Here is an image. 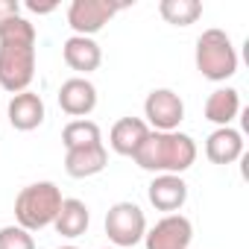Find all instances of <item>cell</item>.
Listing matches in <instances>:
<instances>
[{
  "label": "cell",
  "instance_id": "6da1fadb",
  "mask_svg": "<svg viewBox=\"0 0 249 249\" xmlns=\"http://www.w3.org/2000/svg\"><path fill=\"white\" fill-rule=\"evenodd\" d=\"M36 24L24 15L0 27V88L9 94L30 91L36 79Z\"/></svg>",
  "mask_w": 249,
  "mask_h": 249
},
{
  "label": "cell",
  "instance_id": "7a4b0ae2",
  "mask_svg": "<svg viewBox=\"0 0 249 249\" xmlns=\"http://www.w3.org/2000/svg\"><path fill=\"white\" fill-rule=\"evenodd\" d=\"M135 164L147 173H173V176H182L185 170L194 167L196 161V141L185 132H153L147 135V141L141 144V150L132 156Z\"/></svg>",
  "mask_w": 249,
  "mask_h": 249
},
{
  "label": "cell",
  "instance_id": "3957f363",
  "mask_svg": "<svg viewBox=\"0 0 249 249\" xmlns=\"http://www.w3.org/2000/svg\"><path fill=\"white\" fill-rule=\"evenodd\" d=\"M62 191L56 182H33L27 185L18 196H15V220L21 229L41 231L47 226H53L59 208H62Z\"/></svg>",
  "mask_w": 249,
  "mask_h": 249
},
{
  "label": "cell",
  "instance_id": "277c9868",
  "mask_svg": "<svg viewBox=\"0 0 249 249\" xmlns=\"http://www.w3.org/2000/svg\"><path fill=\"white\" fill-rule=\"evenodd\" d=\"M194 62H196V71L211 82H226L237 73V50H234L231 38L217 27L205 30L196 38Z\"/></svg>",
  "mask_w": 249,
  "mask_h": 249
},
{
  "label": "cell",
  "instance_id": "5b68a950",
  "mask_svg": "<svg viewBox=\"0 0 249 249\" xmlns=\"http://www.w3.org/2000/svg\"><path fill=\"white\" fill-rule=\"evenodd\" d=\"M106 234L117 249L138 246L147 234V217L135 202H114L106 214Z\"/></svg>",
  "mask_w": 249,
  "mask_h": 249
},
{
  "label": "cell",
  "instance_id": "8992f818",
  "mask_svg": "<svg viewBox=\"0 0 249 249\" xmlns=\"http://www.w3.org/2000/svg\"><path fill=\"white\" fill-rule=\"evenodd\" d=\"M144 117L153 132H176L185 120V103L173 88H153L144 100Z\"/></svg>",
  "mask_w": 249,
  "mask_h": 249
},
{
  "label": "cell",
  "instance_id": "52a82bcc",
  "mask_svg": "<svg viewBox=\"0 0 249 249\" xmlns=\"http://www.w3.org/2000/svg\"><path fill=\"white\" fill-rule=\"evenodd\" d=\"M129 3H111V0H73L68 6V24L73 36L94 38L120 9H126Z\"/></svg>",
  "mask_w": 249,
  "mask_h": 249
},
{
  "label": "cell",
  "instance_id": "ba28073f",
  "mask_svg": "<svg viewBox=\"0 0 249 249\" xmlns=\"http://www.w3.org/2000/svg\"><path fill=\"white\" fill-rule=\"evenodd\" d=\"M191 240H194V226L185 214H164L144 234L147 249H191Z\"/></svg>",
  "mask_w": 249,
  "mask_h": 249
},
{
  "label": "cell",
  "instance_id": "9c48e42d",
  "mask_svg": "<svg viewBox=\"0 0 249 249\" xmlns=\"http://www.w3.org/2000/svg\"><path fill=\"white\" fill-rule=\"evenodd\" d=\"M59 108L73 117V120H82L88 117L94 108H97V88L88 76H71L62 82L59 88Z\"/></svg>",
  "mask_w": 249,
  "mask_h": 249
},
{
  "label": "cell",
  "instance_id": "30bf717a",
  "mask_svg": "<svg viewBox=\"0 0 249 249\" xmlns=\"http://www.w3.org/2000/svg\"><path fill=\"white\" fill-rule=\"evenodd\" d=\"M147 196H150V205L156 211H164V214H179L182 205L188 202V182L182 176H173V173H161L150 182L147 188Z\"/></svg>",
  "mask_w": 249,
  "mask_h": 249
},
{
  "label": "cell",
  "instance_id": "8fae6325",
  "mask_svg": "<svg viewBox=\"0 0 249 249\" xmlns=\"http://www.w3.org/2000/svg\"><path fill=\"white\" fill-rule=\"evenodd\" d=\"M6 114H9V123H12L18 132H33V129H38L41 123H44V117H47V111H44V100H41L36 91L12 94Z\"/></svg>",
  "mask_w": 249,
  "mask_h": 249
},
{
  "label": "cell",
  "instance_id": "7c38bea8",
  "mask_svg": "<svg viewBox=\"0 0 249 249\" xmlns=\"http://www.w3.org/2000/svg\"><path fill=\"white\" fill-rule=\"evenodd\" d=\"M147 135H150V126L141 117H120L111 126V132H108V147L117 156L132 159L141 150V144L147 141Z\"/></svg>",
  "mask_w": 249,
  "mask_h": 249
},
{
  "label": "cell",
  "instance_id": "4fadbf2b",
  "mask_svg": "<svg viewBox=\"0 0 249 249\" xmlns=\"http://www.w3.org/2000/svg\"><path fill=\"white\" fill-rule=\"evenodd\" d=\"M108 164V150L106 144L94 147H79V150H65V173L71 179H91L103 173Z\"/></svg>",
  "mask_w": 249,
  "mask_h": 249
},
{
  "label": "cell",
  "instance_id": "5bb4252c",
  "mask_svg": "<svg viewBox=\"0 0 249 249\" xmlns=\"http://www.w3.org/2000/svg\"><path fill=\"white\" fill-rule=\"evenodd\" d=\"M62 56H65V65L82 76H88L91 71H97L103 65V50L94 38H85V36H71L62 47Z\"/></svg>",
  "mask_w": 249,
  "mask_h": 249
},
{
  "label": "cell",
  "instance_id": "9a60e30c",
  "mask_svg": "<svg viewBox=\"0 0 249 249\" xmlns=\"http://www.w3.org/2000/svg\"><path fill=\"white\" fill-rule=\"evenodd\" d=\"M205 156L211 164H234L243 156V135L231 126H220L205 138Z\"/></svg>",
  "mask_w": 249,
  "mask_h": 249
},
{
  "label": "cell",
  "instance_id": "2e32d148",
  "mask_svg": "<svg viewBox=\"0 0 249 249\" xmlns=\"http://www.w3.org/2000/svg\"><path fill=\"white\" fill-rule=\"evenodd\" d=\"M88 223H91V211L82 199H62V208L53 220V229L68 237V240H76L88 231Z\"/></svg>",
  "mask_w": 249,
  "mask_h": 249
},
{
  "label": "cell",
  "instance_id": "e0dca14e",
  "mask_svg": "<svg viewBox=\"0 0 249 249\" xmlns=\"http://www.w3.org/2000/svg\"><path fill=\"white\" fill-rule=\"evenodd\" d=\"M240 114V94L234 88H217L205 100V120L214 126H231V120Z\"/></svg>",
  "mask_w": 249,
  "mask_h": 249
},
{
  "label": "cell",
  "instance_id": "ac0fdd59",
  "mask_svg": "<svg viewBox=\"0 0 249 249\" xmlns=\"http://www.w3.org/2000/svg\"><path fill=\"white\" fill-rule=\"evenodd\" d=\"M62 144L65 150H79V147H94L103 144V132L94 120L82 117V120H71L68 126L62 129Z\"/></svg>",
  "mask_w": 249,
  "mask_h": 249
},
{
  "label": "cell",
  "instance_id": "d6986e66",
  "mask_svg": "<svg viewBox=\"0 0 249 249\" xmlns=\"http://www.w3.org/2000/svg\"><path fill=\"white\" fill-rule=\"evenodd\" d=\"M159 15L170 27H191V24L199 21L202 3H199V0H161V3H159Z\"/></svg>",
  "mask_w": 249,
  "mask_h": 249
},
{
  "label": "cell",
  "instance_id": "ffe728a7",
  "mask_svg": "<svg viewBox=\"0 0 249 249\" xmlns=\"http://www.w3.org/2000/svg\"><path fill=\"white\" fill-rule=\"evenodd\" d=\"M0 249H36V240L27 229L15 226H3L0 229Z\"/></svg>",
  "mask_w": 249,
  "mask_h": 249
},
{
  "label": "cell",
  "instance_id": "44dd1931",
  "mask_svg": "<svg viewBox=\"0 0 249 249\" xmlns=\"http://www.w3.org/2000/svg\"><path fill=\"white\" fill-rule=\"evenodd\" d=\"M21 15V3L18 0H0V27H3L6 21L18 18Z\"/></svg>",
  "mask_w": 249,
  "mask_h": 249
},
{
  "label": "cell",
  "instance_id": "7402d4cb",
  "mask_svg": "<svg viewBox=\"0 0 249 249\" xmlns=\"http://www.w3.org/2000/svg\"><path fill=\"white\" fill-rule=\"evenodd\" d=\"M27 9H30V12H38V15H47V12L56 9V3H44V6H41V3H27Z\"/></svg>",
  "mask_w": 249,
  "mask_h": 249
},
{
  "label": "cell",
  "instance_id": "603a6c76",
  "mask_svg": "<svg viewBox=\"0 0 249 249\" xmlns=\"http://www.w3.org/2000/svg\"><path fill=\"white\" fill-rule=\"evenodd\" d=\"M59 249H79V246H71V243H68V246H59Z\"/></svg>",
  "mask_w": 249,
  "mask_h": 249
},
{
  "label": "cell",
  "instance_id": "cb8c5ba5",
  "mask_svg": "<svg viewBox=\"0 0 249 249\" xmlns=\"http://www.w3.org/2000/svg\"><path fill=\"white\" fill-rule=\"evenodd\" d=\"M106 249H117V246H106Z\"/></svg>",
  "mask_w": 249,
  "mask_h": 249
}]
</instances>
